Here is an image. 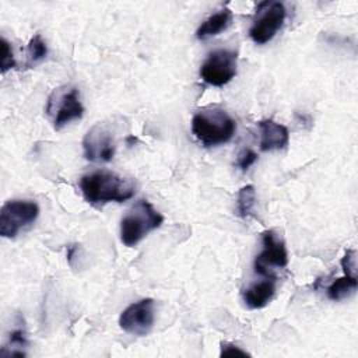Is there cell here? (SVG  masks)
I'll use <instances>...</instances> for the list:
<instances>
[{
  "instance_id": "cell-1",
  "label": "cell",
  "mask_w": 358,
  "mask_h": 358,
  "mask_svg": "<svg viewBox=\"0 0 358 358\" xmlns=\"http://www.w3.org/2000/svg\"><path fill=\"white\" fill-rule=\"evenodd\" d=\"M84 199L92 206H102L110 201L122 203L131 199L136 193L133 180L109 171L87 173L80 180Z\"/></svg>"
},
{
  "instance_id": "cell-2",
  "label": "cell",
  "mask_w": 358,
  "mask_h": 358,
  "mask_svg": "<svg viewBox=\"0 0 358 358\" xmlns=\"http://www.w3.org/2000/svg\"><path fill=\"white\" fill-rule=\"evenodd\" d=\"M235 120L221 108L199 110L192 119V133L206 147L228 143L235 134Z\"/></svg>"
},
{
  "instance_id": "cell-3",
  "label": "cell",
  "mask_w": 358,
  "mask_h": 358,
  "mask_svg": "<svg viewBox=\"0 0 358 358\" xmlns=\"http://www.w3.org/2000/svg\"><path fill=\"white\" fill-rule=\"evenodd\" d=\"M164 217L147 200L137 201L120 221V241L131 248L136 246L148 232L157 229Z\"/></svg>"
},
{
  "instance_id": "cell-4",
  "label": "cell",
  "mask_w": 358,
  "mask_h": 358,
  "mask_svg": "<svg viewBox=\"0 0 358 358\" xmlns=\"http://www.w3.org/2000/svg\"><path fill=\"white\" fill-rule=\"evenodd\" d=\"M46 112L53 119L56 130L64 127L71 120L81 119L84 115V106L80 102L78 90L74 87H62L55 90L48 98Z\"/></svg>"
},
{
  "instance_id": "cell-5",
  "label": "cell",
  "mask_w": 358,
  "mask_h": 358,
  "mask_svg": "<svg viewBox=\"0 0 358 358\" xmlns=\"http://www.w3.org/2000/svg\"><path fill=\"white\" fill-rule=\"evenodd\" d=\"M39 215V207L32 200H8L0 210V235L15 238L21 229L28 228Z\"/></svg>"
},
{
  "instance_id": "cell-6",
  "label": "cell",
  "mask_w": 358,
  "mask_h": 358,
  "mask_svg": "<svg viewBox=\"0 0 358 358\" xmlns=\"http://www.w3.org/2000/svg\"><path fill=\"white\" fill-rule=\"evenodd\" d=\"M285 20V7L280 1H262L256 8V18L249 29L250 39L257 45L271 41Z\"/></svg>"
},
{
  "instance_id": "cell-7",
  "label": "cell",
  "mask_w": 358,
  "mask_h": 358,
  "mask_svg": "<svg viewBox=\"0 0 358 358\" xmlns=\"http://www.w3.org/2000/svg\"><path fill=\"white\" fill-rule=\"evenodd\" d=\"M238 56L232 50L220 49L211 52L200 67V77L206 84L222 87L236 76Z\"/></svg>"
},
{
  "instance_id": "cell-8",
  "label": "cell",
  "mask_w": 358,
  "mask_h": 358,
  "mask_svg": "<svg viewBox=\"0 0 358 358\" xmlns=\"http://www.w3.org/2000/svg\"><path fill=\"white\" fill-rule=\"evenodd\" d=\"M155 320V302L144 298L130 303L119 316V326L129 334L145 336L151 331Z\"/></svg>"
},
{
  "instance_id": "cell-9",
  "label": "cell",
  "mask_w": 358,
  "mask_h": 358,
  "mask_svg": "<svg viewBox=\"0 0 358 358\" xmlns=\"http://www.w3.org/2000/svg\"><path fill=\"white\" fill-rule=\"evenodd\" d=\"M263 250L256 256L253 267L255 273L262 275H271V267H285L288 263V253L284 242L275 235L273 229L262 234Z\"/></svg>"
},
{
  "instance_id": "cell-10",
  "label": "cell",
  "mask_w": 358,
  "mask_h": 358,
  "mask_svg": "<svg viewBox=\"0 0 358 358\" xmlns=\"http://www.w3.org/2000/svg\"><path fill=\"white\" fill-rule=\"evenodd\" d=\"M84 157L91 162H108L115 155L112 134L101 124L91 127L83 138Z\"/></svg>"
},
{
  "instance_id": "cell-11",
  "label": "cell",
  "mask_w": 358,
  "mask_h": 358,
  "mask_svg": "<svg viewBox=\"0 0 358 358\" xmlns=\"http://www.w3.org/2000/svg\"><path fill=\"white\" fill-rule=\"evenodd\" d=\"M259 129L262 151L282 150L288 145L289 133L284 124H280L271 119H263L259 122Z\"/></svg>"
},
{
  "instance_id": "cell-12",
  "label": "cell",
  "mask_w": 358,
  "mask_h": 358,
  "mask_svg": "<svg viewBox=\"0 0 358 358\" xmlns=\"http://www.w3.org/2000/svg\"><path fill=\"white\" fill-rule=\"evenodd\" d=\"M275 294V281L274 278H266L263 281L255 282L250 287H248L242 296L245 303L250 309H260L266 306Z\"/></svg>"
},
{
  "instance_id": "cell-13",
  "label": "cell",
  "mask_w": 358,
  "mask_h": 358,
  "mask_svg": "<svg viewBox=\"0 0 358 358\" xmlns=\"http://www.w3.org/2000/svg\"><path fill=\"white\" fill-rule=\"evenodd\" d=\"M231 22H232V11L229 8H224L210 15L207 20H204L200 24V27L196 31V38L200 41H204L211 36H215L220 32L225 31Z\"/></svg>"
},
{
  "instance_id": "cell-14",
  "label": "cell",
  "mask_w": 358,
  "mask_h": 358,
  "mask_svg": "<svg viewBox=\"0 0 358 358\" xmlns=\"http://www.w3.org/2000/svg\"><path fill=\"white\" fill-rule=\"evenodd\" d=\"M358 287L357 277L354 275H345L334 280L329 288H327V296L331 301H341L344 298H348L355 292Z\"/></svg>"
},
{
  "instance_id": "cell-15",
  "label": "cell",
  "mask_w": 358,
  "mask_h": 358,
  "mask_svg": "<svg viewBox=\"0 0 358 358\" xmlns=\"http://www.w3.org/2000/svg\"><path fill=\"white\" fill-rule=\"evenodd\" d=\"M256 203V190L253 185H246L238 192L236 197V213L241 218L250 215L253 206Z\"/></svg>"
},
{
  "instance_id": "cell-16",
  "label": "cell",
  "mask_w": 358,
  "mask_h": 358,
  "mask_svg": "<svg viewBox=\"0 0 358 358\" xmlns=\"http://www.w3.org/2000/svg\"><path fill=\"white\" fill-rule=\"evenodd\" d=\"M48 55V46L39 34H35L27 46V64L32 66Z\"/></svg>"
},
{
  "instance_id": "cell-17",
  "label": "cell",
  "mask_w": 358,
  "mask_h": 358,
  "mask_svg": "<svg viewBox=\"0 0 358 358\" xmlns=\"http://www.w3.org/2000/svg\"><path fill=\"white\" fill-rule=\"evenodd\" d=\"M15 66V59H14V53H13V48L10 45V42L1 36V73L4 74L7 70L13 69Z\"/></svg>"
},
{
  "instance_id": "cell-18",
  "label": "cell",
  "mask_w": 358,
  "mask_h": 358,
  "mask_svg": "<svg viewBox=\"0 0 358 358\" xmlns=\"http://www.w3.org/2000/svg\"><path fill=\"white\" fill-rule=\"evenodd\" d=\"M257 161V154L250 150V148H245L241 151V154L238 155L236 159V165L242 169V171H248L255 162Z\"/></svg>"
},
{
  "instance_id": "cell-19",
  "label": "cell",
  "mask_w": 358,
  "mask_h": 358,
  "mask_svg": "<svg viewBox=\"0 0 358 358\" xmlns=\"http://www.w3.org/2000/svg\"><path fill=\"white\" fill-rule=\"evenodd\" d=\"M341 267L345 275H354L355 277V268H357V259H355V250L350 249L345 252V255L341 259Z\"/></svg>"
},
{
  "instance_id": "cell-20",
  "label": "cell",
  "mask_w": 358,
  "mask_h": 358,
  "mask_svg": "<svg viewBox=\"0 0 358 358\" xmlns=\"http://www.w3.org/2000/svg\"><path fill=\"white\" fill-rule=\"evenodd\" d=\"M221 357H250L249 352H246L245 350H242L241 347L231 344V343H221V351H220Z\"/></svg>"
},
{
  "instance_id": "cell-21",
  "label": "cell",
  "mask_w": 358,
  "mask_h": 358,
  "mask_svg": "<svg viewBox=\"0 0 358 358\" xmlns=\"http://www.w3.org/2000/svg\"><path fill=\"white\" fill-rule=\"evenodd\" d=\"M8 344L10 345H17V347H24L27 344L24 330L22 329H15L14 331H11L10 337H8Z\"/></svg>"
}]
</instances>
